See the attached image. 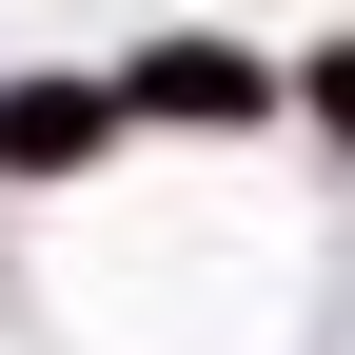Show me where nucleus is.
<instances>
[{"label": "nucleus", "instance_id": "obj_2", "mask_svg": "<svg viewBox=\"0 0 355 355\" xmlns=\"http://www.w3.org/2000/svg\"><path fill=\"white\" fill-rule=\"evenodd\" d=\"M119 119H139L119 79H0V178H79Z\"/></svg>", "mask_w": 355, "mask_h": 355}, {"label": "nucleus", "instance_id": "obj_3", "mask_svg": "<svg viewBox=\"0 0 355 355\" xmlns=\"http://www.w3.org/2000/svg\"><path fill=\"white\" fill-rule=\"evenodd\" d=\"M296 79H316V139H355V40H316Z\"/></svg>", "mask_w": 355, "mask_h": 355}, {"label": "nucleus", "instance_id": "obj_1", "mask_svg": "<svg viewBox=\"0 0 355 355\" xmlns=\"http://www.w3.org/2000/svg\"><path fill=\"white\" fill-rule=\"evenodd\" d=\"M119 99H139V119H178V139H237V119H277V60H257V40H158Z\"/></svg>", "mask_w": 355, "mask_h": 355}]
</instances>
